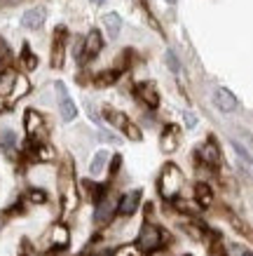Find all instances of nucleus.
Segmentation results:
<instances>
[{
    "label": "nucleus",
    "instance_id": "aec40b11",
    "mask_svg": "<svg viewBox=\"0 0 253 256\" xmlns=\"http://www.w3.org/2000/svg\"><path fill=\"white\" fill-rule=\"evenodd\" d=\"M103 26H106V31H108V38H117V33L122 28V19H120L117 12H108L103 16Z\"/></svg>",
    "mask_w": 253,
    "mask_h": 256
},
{
    "label": "nucleus",
    "instance_id": "c85d7f7f",
    "mask_svg": "<svg viewBox=\"0 0 253 256\" xmlns=\"http://www.w3.org/2000/svg\"><path fill=\"white\" fill-rule=\"evenodd\" d=\"M31 202H35V204H42V202L47 200V195H45V190H40V188H31L28 190V195H26Z\"/></svg>",
    "mask_w": 253,
    "mask_h": 256
},
{
    "label": "nucleus",
    "instance_id": "2f4dec72",
    "mask_svg": "<svg viewBox=\"0 0 253 256\" xmlns=\"http://www.w3.org/2000/svg\"><path fill=\"white\" fill-rule=\"evenodd\" d=\"M183 122H185V127H188V130H192V127L197 124V118H195V113L185 110V113H183Z\"/></svg>",
    "mask_w": 253,
    "mask_h": 256
},
{
    "label": "nucleus",
    "instance_id": "6e6552de",
    "mask_svg": "<svg viewBox=\"0 0 253 256\" xmlns=\"http://www.w3.org/2000/svg\"><path fill=\"white\" fill-rule=\"evenodd\" d=\"M101 50H103V36L94 28V31H89V33H87V38H84L80 62H92L94 56H99Z\"/></svg>",
    "mask_w": 253,
    "mask_h": 256
},
{
    "label": "nucleus",
    "instance_id": "a878e982",
    "mask_svg": "<svg viewBox=\"0 0 253 256\" xmlns=\"http://www.w3.org/2000/svg\"><path fill=\"white\" fill-rule=\"evenodd\" d=\"M110 256H143V252L136 244H124V247H117Z\"/></svg>",
    "mask_w": 253,
    "mask_h": 256
},
{
    "label": "nucleus",
    "instance_id": "393cba45",
    "mask_svg": "<svg viewBox=\"0 0 253 256\" xmlns=\"http://www.w3.org/2000/svg\"><path fill=\"white\" fill-rule=\"evenodd\" d=\"M117 70H103V73H99L96 76V85L99 87H108V85H113V82H117Z\"/></svg>",
    "mask_w": 253,
    "mask_h": 256
},
{
    "label": "nucleus",
    "instance_id": "1a4fd4ad",
    "mask_svg": "<svg viewBox=\"0 0 253 256\" xmlns=\"http://www.w3.org/2000/svg\"><path fill=\"white\" fill-rule=\"evenodd\" d=\"M178 146H181V127L171 122L162 130L160 148H162V153H176Z\"/></svg>",
    "mask_w": 253,
    "mask_h": 256
},
{
    "label": "nucleus",
    "instance_id": "20e7f679",
    "mask_svg": "<svg viewBox=\"0 0 253 256\" xmlns=\"http://www.w3.org/2000/svg\"><path fill=\"white\" fill-rule=\"evenodd\" d=\"M23 130H26V134H28L31 144H42V141H45V134H47L45 118L33 108L26 110V116H23Z\"/></svg>",
    "mask_w": 253,
    "mask_h": 256
},
{
    "label": "nucleus",
    "instance_id": "4be33fe9",
    "mask_svg": "<svg viewBox=\"0 0 253 256\" xmlns=\"http://www.w3.org/2000/svg\"><path fill=\"white\" fill-rule=\"evenodd\" d=\"M28 90H31L28 78L16 76V82H14V87H12V94H9V104H14V101H19L21 96H26V94H28Z\"/></svg>",
    "mask_w": 253,
    "mask_h": 256
},
{
    "label": "nucleus",
    "instance_id": "cd10ccee",
    "mask_svg": "<svg viewBox=\"0 0 253 256\" xmlns=\"http://www.w3.org/2000/svg\"><path fill=\"white\" fill-rule=\"evenodd\" d=\"M122 132L127 134V136H129L131 141H141V136H143V134H141V130H138V127H136V124H134V122H131V120H129V124L124 127Z\"/></svg>",
    "mask_w": 253,
    "mask_h": 256
},
{
    "label": "nucleus",
    "instance_id": "7ed1b4c3",
    "mask_svg": "<svg viewBox=\"0 0 253 256\" xmlns=\"http://www.w3.org/2000/svg\"><path fill=\"white\" fill-rule=\"evenodd\" d=\"M169 240L167 230L157 228L155 224H143L141 233H138V240H136V247L143 252V254H155L164 247V242Z\"/></svg>",
    "mask_w": 253,
    "mask_h": 256
},
{
    "label": "nucleus",
    "instance_id": "9b49d317",
    "mask_svg": "<svg viewBox=\"0 0 253 256\" xmlns=\"http://www.w3.org/2000/svg\"><path fill=\"white\" fill-rule=\"evenodd\" d=\"M63 54H66V28L59 26L54 31V42H52V66L59 68L63 64Z\"/></svg>",
    "mask_w": 253,
    "mask_h": 256
},
{
    "label": "nucleus",
    "instance_id": "dca6fc26",
    "mask_svg": "<svg viewBox=\"0 0 253 256\" xmlns=\"http://www.w3.org/2000/svg\"><path fill=\"white\" fill-rule=\"evenodd\" d=\"M232 148H235V153H237V162H239V167H242V172H246V174L253 178V156L239 141H232Z\"/></svg>",
    "mask_w": 253,
    "mask_h": 256
},
{
    "label": "nucleus",
    "instance_id": "bb28decb",
    "mask_svg": "<svg viewBox=\"0 0 253 256\" xmlns=\"http://www.w3.org/2000/svg\"><path fill=\"white\" fill-rule=\"evenodd\" d=\"M21 62H23V66H26V70H33L35 66H38V56L33 54L28 47H23V52H21Z\"/></svg>",
    "mask_w": 253,
    "mask_h": 256
},
{
    "label": "nucleus",
    "instance_id": "7c9ffc66",
    "mask_svg": "<svg viewBox=\"0 0 253 256\" xmlns=\"http://www.w3.org/2000/svg\"><path fill=\"white\" fill-rule=\"evenodd\" d=\"M228 256H253L251 252H249V249H244V247H237V244H235V247H230L228 249Z\"/></svg>",
    "mask_w": 253,
    "mask_h": 256
},
{
    "label": "nucleus",
    "instance_id": "c756f323",
    "mask_svg": "<svg viewBox=\"0 0 253 256\" xmlns=\"http://www.w3.org/2000/svg\"><path fill=\"white\" fill-rule=\"evenodd\" d=\"M167 66L171 68V73H176V76H181V64H178V59H176V54L169 50L167 52Z\"/></svg>",
    "mask_w": 253,
    "mask_h": 256
},
{
    "label": "nucleus",
    "instance_id": "5701e85b",
    "mask_svg": "<svg viewBox=\"0 0 253 256\" xmlns=\"http://www.w3.org/2000/svg\"><path fill=\"white\" fill-rule=\"evenodd\" d=\"M35 160H40V162H49V160H54V148L47 144V141H42V144H33V153H31Z\"/></svg>",
    "mask_w": 253,
    "mask_h": 256
},
{
    "label": "nucleus",
    "instance_id": "f704fd0d",
    "mask_svg": "<svg viewBox=\"0 0 253 256\" xmlns=\"http://www.w3.org/2000/svg\"><path fill=\"white\" fill-rule=\"evenodd\" d=\"M2 52H7V47H5V42L0 40V54H2Z\"/></svg>",
    "mask_w": 253,
    "mask_h": 256
},
{
    "label": "nucleus",
    "instance_id": "f03ea898",
    "mask_svg": "<svg viewBox=\"0 0 253 256\" xmlns=\"http://www.w3.org/2000/svg\"><path fill=\"white\" fill-rule=\"evenodd\" d=\"M59 193H61L63 214L75 212L77 204H80V193H77L75 176H73V167H70V162H66L63 164V170H61V176H59Z\"/></svg>",
    "mask_w": 253,
    "mask_h": 256
},
{
    "label": "nucleus",
    "instance_id": "2eb2a0df",
    "mask_svg": "<svg viewBox=\"0 0 253 256\" xmlns=\"http://www.w3.org/2000/svg\"><path fill=\"white\" fill-rule=\"evenodd\" d=\"M138 99L143 101L148 108H157V106H160L157 85H155V82H143V85H138Z\"/></svg>",
    "mask_w": 253,
    "mask_h": 256
},
{
    "label": "nucleus",
    "instance_id": "4468645a",
    "mask_svg": "<svg viewBox=\"0 0 253 256\" xmlns=\"http://www.w3.org/2000/svg\"><path fill=\"white\" fill-rule=\"evenodd\" d=\"M214 99H216L218 110H223V113H232V110L237 108V96H235L230 90H225V87H218V90H216Z\"/></svg>",
    "mask_w": 253,
    "mask_h": 256
},
{
    "label": "nucleus",
    "instance_id": "e433bc0d",
    "mask_svg": "<svg viewBox=\"0 0 253 256\" xmlns=\"http://www.w3.org/2000/svg\"><path fill=\"white\" fill-rule=\"evenodd\" d=\"M167 2H176V0H167Z\"/></svg>",
    "mask_w": 253,
    "mask_h": 256
},
{
    "label": "nucleus",
    "instance_id": "423d86ee",
    "mask_svg": "<svg viewBox=\"0 0 253 256\" xmlns=\"http://www.w3.org/2000/svg\"><path fill=\"white\" fill-rule=\"evenodd\" d=\"M54 90H56V99H59V110H61V118L66 120V122L75 120V118H77V106H75V101L70 99V94H68V90H66V85H63V82H54Z\"/></svg>",
    "mask_w": 253,
    "mask_h": 256
},
{
    "label": "nucleus",
    "instance_id": "a211bd4d",
    "mask_svg": "<svg viewBox=\"0 0 253 256\" xmlns=\"http://www.w3.org/2000/svg\"><path fill=\"white\" fill-rule=\"evenodd\" d=\"M195 202L200 204V207H211L214 204V190H211V186L209 184H197L195 186Z\"/></svg>",
    "mask_w": 253,
    "mask_h": 256
},
{
    "label": "nucleus",
    "instance_id": "ddd939ff",
    "mask_svg": "<svg viewBox=\"0 0 253 256\" xmlns=\"http://www.w3.org/2000/svg\"><path fill=\"white\" fill-rule=\"evenodd\" d=\"M45 8H33L28 10V12H23L21 16V26L23 28H31V31H38V28H42V24H45Z\"/></svg>",
    "mask_w": 253,
    "mask_h": 256
},
{
    "label": "nucleus",
    "instance_id": "c9c22d12",
    "mask_svg": "<svg viewBox=\"0 0 253 256\" xmlns=\"http://www.w3.org/2000/svg\"><path fill=\"white\" fill-rule=\"evenodd\" d=\"M89 2H94V5H101V2H103V0H89Z\"/></svg>",
    "mask_w": 253,
    "mask_h": 256
},
{
    "label": "nucleus",
    "instance_id": "9d476101",
    "mask_svg": "<svg viewBox=\"0 0 253 256\" xmlns=\"http://www.w3.org/2000/svg\"><path fill=\"white\" fill-rule=\"evenodd\" d=\"M200 156V162L207 164V167H218L221 164V148L216 144V139H207L197 150Z\"/></svg>",
    "mask_w": 253,
    "mask_h": 256
},
{
    "label": "nucleus",
    "instance_id": "72a5a7b5",
    "mask_svg": "<svg viewBox=\"0 0 253 256\" xmlns=\"http://www.w3.org/2000/svg\"><path fill=\"white\" fill-rule=\"evenodd\" d=\"M9 104H7V99H5V96H2V94H0V113H2V110L7 108Z\"/></svg>",
    "mask_w": 253,
    "mask_h": 256
},
{
    "label": "nucleus",
    "instance_id": "f257e3e1",
    "mask_svg": "<svg viewBox=\"0 0 253 256\" xmlns=\"http://www.w3.org/2000/svg\"><path fill=\"white\" fill-rule=\"evenodd\" d=\"M160 195L164 200H178V195L183 190V172L181 167H176L174 162H167L162 167V174H160Z\"/></svg>",
    "mask_w": 253,
    "mask_h": 256
},
{
    "label": "nucleus",
    "instance_id": "b1692460",
    "mask_svg": "<svg viewBox=\"0 0 253 256\" xmlns=\"http://www.w3.org/2000/svg\"><path fill=\"white\" fill-rule=\"evenodd\" d=\"M0 146H2V150H5V156L14 158L16 156V136H14V132H5V134H2Z\"/></svg>",
    "mask_w": 253,
    "mask_h": 256
},
{
    "label": "nucleus",
    "instance_id": "473e14b6",
    "mask_svg": "<svg viewBox=\"0 0 253 256\" xmlns=\"http://www.w3.org/2000/svg\"><path fill=\"white\" fill-rule=\"evenodd\" d=\"M7 212H0V230H2V228H5V224H7Z\"/></svg>",
    "mask_w": 253,
    "mask_h": 256
},
{
    "label": "nucleus",
    "instance_id": "412c9836",
    "mask_svg": "<svg viewBox=\"0 0 253 256\" xmlns=\"http://www.w3.org/2000/svg\"><path fill=\"white\" fill-rule=\"evenodd\" d=\"M14 82H16V73H14V70H2V73H0V94L7 99V104H9V94H12Z\"/></svg>",
    "mask_w": 253,
    "mask_h": 256
},
{
    "label": "nucleus",
    "instance_id": "f8f14e48",
    "mask_svg": "<svg viewBox=\"0 0 253 256\" xmlns=\"http://www.w3.org/2000/svg\"><path fill=\"white\" fill-rule=\"evenodd\" d=\"M47 240H49V247H54V249H66V247H68V242H70L68 228H66L63 224L52 226V230H49V235H47Z\"/></svg>",
    "mask_w": 253,
    "mask_h": 256
},
{
    "label": "nucleus",
    "instance_id": "f3484780",
    "mask_svg": "<svg viewBox=\"0 0 253 256\" xmlns=\"http://www.w3.org/2000/svg\"><path fill=\"white\" fill-rule=\"evenodd\" d=\"M110 153L108 150H96V156H94V160H92V164H89V174L92 176H101L103 172H106V167H108V162H110Z\"/></svg>",
    "mask_w": 253,
    "mask_h": 256
},
{
    "label": "nucleus",
    "instance_id": "0eeeda50",
    "mask_svg": "<svg viewBox=\"0 0 253 256\" xmlns=\"http://www.w3.org/2000/svg\"><path fill=\"white\" fill-rule=\"evenodd\" d=\"M141 198H143V193H141L138 188L124 193L122 198L117 200V214H120V216H134L138 212V207H141Z\"/></svg>",
    "mask_w": 253,
    "mask_h": 256
},
{
    "label": "nucleus",
    "instance_id": "39448f33",
    "mask_svg": "<svg viewBox=\"0 0 253 256\" xmlns=\"http://www.w3.org/2000/svg\"><path fill=\"white\" fill-rule=\"evenodd\" d=\"M117 214V200L113 193H103L96 200V214H94V221L99 226L103 224H110L113 221V216Z\"/></svg>",
    "mask_w": 253,
    "mask_h": 256
},
{
    "label": "nucleus",
    "instance_id": "6ab92c4d",
    "mask_svg": "<svg viewBox=\"0 0 253 256\" xmlns=\"http://www.w3.org/2000/svg\"><path fill=\"white\" fill-rule=\"evenodd\" d=\"M103 118H106L113 127H117V130H124V127L129 124V118L124 116V113H120V110L110 108V106H106V108H103Z\"/></svg>",
    "mask_w": 253,
    "mask_h": 256
}]
</instances>
